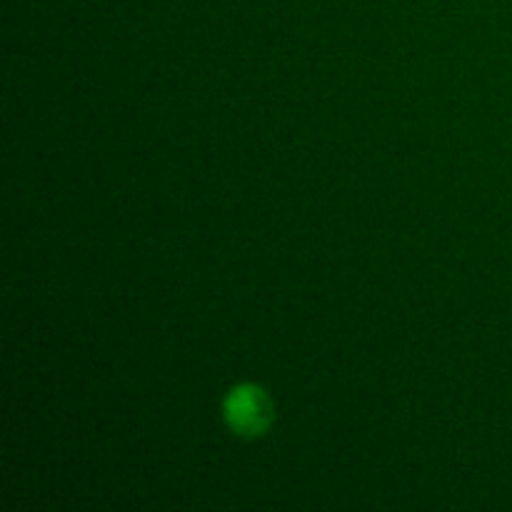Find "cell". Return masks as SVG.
<instances>
[{"mask_svg":"<svg viewBox=\"0 0 512 512\" xmlns=\"http://www.w3.org/2000/svg\"><path fill=\"white\" fill-rule=\"evenodd\" d=\"M223 418L240 438H258L273 425L275 408L263 388L253 383L238 385L223 400Z\"/></svg>","mask_w":512,"mask_h":512,"instance_id":"obj_1","label":"cell"}]
</instances>
